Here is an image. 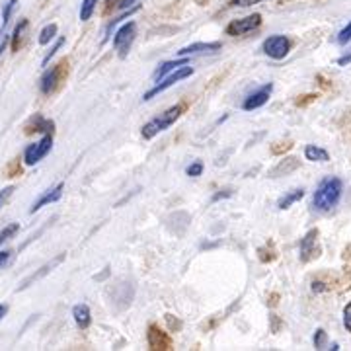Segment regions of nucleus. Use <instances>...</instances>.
I'll use <instances>...</instances> for the list:
<instances>
[{
	"label": "nucleus",
	"mask_w": 351,
	"mask_h": 351,
	"mask_svg": "<svg viewBox=\"0 0 351 351\" xmlns=\"http://www.w3.org/2000/svg\"><path fill=\"white\" fill-rule=\"evenodd\" d=\"M223 49V43L219 41H211V43H191L188 47H182L178 51L180 57H189V55H203V53H217V51Z\"/></svg>",
	"instance_id": "nucleus-13"
},
{
	"label": "nucleus",
	"mask_w": 351,
	"mask_h": 351,
	"mask_svg": "<svg viewBox=\"0 0 351 351\" xmlns=\"http://www.w3.org/2000/svg\"><path fill=\"white\" fill-rule=\"evenodd\" d=\"M271 92H274V84H271V82H269V84H263L260 90L252 92L250 96L242 101V110H244V112H254V110H258V108L265 106V104L269 101Z\"/></svg>",
	"instance_id": "nucleus-10"
},
{
	"label": "nucleus",
	"mask_w": 351,
	"mask_h": 351,
	"mask_svg": "<svg viewBox=\"0 0 351 351\" xmlns=\"http://www.w3.org/2000/svg\"><path fill=\"white\" fill-rule=\"evenodd\" d=\"M135 36H137V24L135 22H127L123 24L115 34H113V47L117 51V55L121 59H125L127 53L131 49L133 41H135Z\"/></svg>",
	"instance_id": "nucleus-5"
},
{
	"label": "nucleus",
	"mask_w": 351,
	"mask_h": 351,
	"mask_svg": "<svg viewBox=\"0 0 351 351\" xmlns=\"http://www.w3.org/2000/svg\"><path fill=\"white\" fill-rule=\"evenodd\" d=\"M232 195V189H221V193H215L213 201L219 199H225V197H230Z\"/></svg>",
	"instance_id": "nucleus-36"
},
{
	"label": "nucleus",
	"mask_w": 351,
	"mask_h": 351,
	"mask_svg": "<svg viewBox=\"0 0 351 351\" xmlns=\"http://www.w3.org/2000/svg\"><path fill=\"white\" fill-rule=\"evenodd\" d=\"M96 6H98V0H82V6H80V20L82 22H88L94 12H96Z\"/></svg>",
	"instance_id": "nucleus-23"
},
{
	"label": "nucleus",
	"mask_w": 351,
	"mask_h": 351,
	"mask_svg": "<svg viewBox=\"0 0 351 351\" xmlns=\"http://www.w3.org/2000/svg\"><path fill=\"white\" fill-rule=\"evenodd\" d=\"M341 193H343V182L339 178H336V176L324 178L314 191L313 207L320 213H328L338 205L339 199H341Z\"/></svg>",
	"instance_id": "nucleus-1"
},
{
	"label": "nucleus",
	"mask_w": 351,
	"mask_h": 351,
	"mask_svg": "<svg viewBox=\"0 0 351 351\" xmlns=\"http://www.w3.org/2000/svg\"><path fill=\"white\" fill-rule=\"evenodd\" d=\"M20 230V225L18 223H12V225H8V226H4L2 230H0V246L6 242V240H10Z\"/></svg>",
	"instance_id": "nucleus-25"
},
{
	"label": "nucleus",
	"mask_w": 351,
	"mask_h": 351,
	"mask_svg": "<svg viewBox=\"0 0 351 351\" xmlns=\"http://www.w3.org/2000/svg\"><path fill=\"white\" fill-rule=\"evenodd\" d=\"M262 51L269 59L281 61V59L287 57L289 51H291V41L285 36H271V38H267L263 41Z\"/></svg>",
	"instance_id": "nucleus-7"
},
{
	"label": "nucleus",
	"mask_w": 351,
	"mask_h": 351,
	"mask_svg": "<svg viewBox=\"0 0 351 351\" xmlns=\"http://www.w3.org/2000/svg\"><path fill=\"white\" fill-rule=\"evenodd\" d=\"M182 113H184V106H182V104L172 106L170 110H166V112L160 113V115L152 117L149 123H145L141 135H143L145 141H151V138L156 137L158 133H162V131H166V129H170V127L174 125L176 121L182 117Z\"/></svg>",
	"instance_id": "nucleus-2"
},
{
	"label": "nucleus",
	"mask_w": 351,
	"mask_h": 351,
	"mask_svg": "<svg viewBox=\"0 0 351 351\" xmlns=\"http://www.w3.org/2000/svg\"><path fill=\"white\" fill-rule=\"evenodd\" d=\"M191 75H193V69H191V66H188V64H184V66L176 69L174 73H170V75L164 76L162 80H158V82L154 84V88H152V90H149V92L143 96V100L145 101L152 100L154 96L162 94L164 90H168L170 86H174V84H178V82H182L184 78H188V76H191Z\"/></svg>",
	"instance_id": "nucleus-4"
},
{
	"label": "nucleus",
	"mask_w": 351,
	"mask_h": 351,
	"mask_svg": "<svg viewBox=\"0 0 351 351\" xmlns=\"http://www.w3.org/2000/svg\"><path fill=\"white\" fill-rule=\"evenodd\" d=\"M53 149V135L47 133V135H43V137L36 141V143H32V145H27L24 151V162L27 166H34V164L41 162L47 154Z\"/></svg>",
	"instance_id": "nucleus-6"
},
{
	"label": "nucleus",
	"mask_w": 351,
	"mask_h": 351,
	"mask_svg": "<svg viewBox=\"0 0 351 351\" xmlns=\"http://www.w3.org/2000/svg\"><path fill=\"white\" fill-rule=\"evenodd\" d=\"M138 10H141V6L138 4H135V6H131V8H127V10H123V14L121 16H117V18H113L112 22L108 24V27H106V39L112 36V29L115 27V25H119L123 20H127V18H131L133 14H137Z\"/></svg>",
	"instance_id": "nucleus-20"
},
{
	"label": "nucleus",
	"mask_w": 351,
	"mask_h": 351,
	"mask_svg": "<svg viewBox=\"0 0 351 351\" xmlns=\"http://www.w3.org/2000/svg\"><path fill=\"white\" fill-rule=\"evenodd\" d=\"M350 41H351V22L338 34V43H339V45H346V43H350Z\"/></svg>",
	"instance_id": "nucleus-30"
},
{
	"label": "nucleus",
	"mask_w": 351,
	"mask_h": 351,
	"mask_svg": "<svg viewBox=\"0 0 351 351\" xmlns=\"http://www.w3.org/2000/svg\"><path fill=\"white\" fill-rule=\"evenodd\" d=\"M301 166L299 162V158H295V156H289V158H283V160H279L276 168L269 172V178H279V176H287L291 172H295L297 168Z\"/></svg>",
	"instance_id": "nucleus-15"
},
{
	"label": "nucleus",
	"mask_w": 351,
	"mask_h": 351,
	"mask_svg": "<svg viewBox=\"0 0 351 351\" xmlns=\"http://www.w3.org/2000/svg\"><path fill=\"white\" fill-rule=\"evenodd\" d=\"M12 250H2L0 252V267H4L6 263L10 262V258H12Z\"/></svg>",
	"instance_id": "nucleus-34"
},
{
	"label": "nucleus",
	"mask_w": 351,
	"mask_h": 351,
	"mask_svg": "<svg viewBox=\"0 0 351 351\" xmlns=\"http://www.w3.org/2000/svg\"><path fill=\"white\" fill-rule=\"evenodd\" d=\"M16 4H18V0H8V2L4 4V8H2V25H6L8 22H10Z\"/></svg>",
	"instance_id": "nucleus-26"
},
{
	"label": "nucleus",
	"mask_w": 351,
	"mask_h": 351,
	"mask_svg": "<svg viewBox=\"0 0 351 351\" xmlns=\"http://www.w3.org/2000/svg\"><path fill=\"white\" fill-rule=\"evenodd\" d=\"M6 313H8V306H6V304H0V320L6 316Z\"/></svg>",
	"instance_id": "nucleus-39"
},
{
	"label": "nucleus",
	"mask_w": 351,
	"mask_h": 351,
	"mask_svg": "<svg viewBox=\"0 0 351 351\" xmlns=\"http://www.w3.org/2000/svg\"><path fill=\"white\" fill-rule=\"evenodd\" d=\"M57 24H47L43 29H41V34H39V43L41 45H47V43H51L53 39L57 38Z\"/></svg>",
	"instance_id": "nucleus-24"
},
{
	"label": "nucleus",
	"mask_w": 351,
	"mask_h": 351,
	"mask_svg": "<svg viewBox=\"0 0 351 351\" xmlns=\"http://www.w3.org/2000/svg\"><path fill=\"white\" fill-rule=\"evenodd\" d=\"M53 131H55V123H53L51 119H45V117L39 115V113H36V115L25 123V133H27V135H32V133H43V135L51 133V135H53Z\"/></svg>",
	"instance_id": "nucleus-12"
},
{
	"label": "nucleus",
	"mask_w": 351,
	"mask_h": 351,
	"mask_svg": "<svg viewBox=\"0 0 351 351\" xmlns=\"http://www.w3.org/2000/svg\"><path fill=\"white\" fill-rule=\"evenodd\" d=\"M113 2H115V0H108V4H113Z\"/></svg>",
	"instance_id": "nucleus-40"
},
{
	"label": "nucleus",
	"mask_w": 351,
	"mask_h": 351,
	"mask_svg": "<svg viewBox=\"0 0 351 351\" xmlns=\"http://www.w3.org/2000/svg\"><path fill=\"white\" fill-rule=\"evenodd\" d=\"M260 25H262V14H252V16H246L242 20H234L226 25V36H232V38L246 36L254 29H258Z\"/></svg>",
	"instance_id": "nucleus-8"
},
{
	"label": "nucleus",
	"mask_w": 351,
	"mask_h": 351,
	"mask_svg": "<svg viewBox=\"0 0 351 351\" xmlns=\"http://www.w3.org/2000/svg\"><path fill=\"white\" fill-rule=\"evenodd\" d=\"M318 228H313L304 234V239L301 240V246H299V258L301 262H311L314 258L320 256V248H318Z\"/></svg>",
	"instance_id": "nucleus-9"
},
{
	"label": "nucleus",
	"mask_w": 351,
	"mask_h": 351,
	"mask_svg": "<svg viewBox=\"0 0 351 351\" xmlns=\"http://www.w3.org/2000/svg\"><path fill=\"white\" fill-rule=\"evenodd\" d=\"M147 341H149V348L152 351H168L172 350V338L160 330V326L151 324L149 332H147Z\"/></svg>",
	"instance_id": "nucleus-11"
},
{
	"label": "nucleus",
	"mask_w": 351,
	"mask_h": 351,
	"mask_svg": "<svg viewBox=\"0 0 351 351\" xmlns=\"http://www.w3.org/2000/svg\"><path fill=\"white\" fill-rule=\"evenodd\" d=\"M313 291L314 293H324V291H328L326 283L324 281H313Z\"/></svg>",
	"instance_id": "nucleus-35"
},
{
	"label": "nucleus",
	"mask_w": 351,
	"mask_h": 351,
	"mask_svg": "<svg viewBox=\"0 0 351 351\" xmlns=\"http://www.w3.org/2000/svg\"><path fill=\"white\" fill-rule=\"evenodd\" d=\"M61 260H63V254H61V256H59V258H57V260H53V262L47 263V265H43V267H41V271H39V274H34V276H32V277H27V279H25L24 283H22V285H20V289H25V287H27V285H29V283H34V281H38L39 277H43V276H45V274H47V271H49V269H53V267H55V265H57V263H61Z\"/></svg>",
	"instance_id": "nucleus-22"
},
{
	"label": "nucleus",
	"mask_w": 351,
	"mask_h": 351,
	"mask_svg": "<svg viewBox=\"0 0 351 351\" xmlns=\"http://www.w3.org/2000/svg\"><path fill=\"white\" fill-rule=\"evenodd\" d=\"M73 318H75L76 326L80 330H86L90 324H92V313H90V306L88 304H76L73 308Z\"/></svg>",
	"instance_id": "nucleus-16"
},
{
	"label": "nucleus",
	"mask_w": 351,
	"mask_h": 351,
	"mask_svg": "<svg viewBox=\"0 0 351 351\" xmlns=\"http://www.w3.org/2000/svg\"><path fill=\"white\" fill-rule=\"evenodd\" d=\"M351 63V53H348V55H343V57H339L338 59V64L339 66H346V64Z\"/></svg>",
	"instance_id": "nucleus-38"
},
{
	"label": "nucleus",
	"mask_w": 351,
	"mask_h": 351,
	"mask_svg": "<svg viewBox=\"0 0 351 351\" xmlns=\"http://www.w3.org/2000/svg\"><path fill=\"white\" fill-rule=\"evenodd\" d=\"M343 326H346L348 332H351V301L343 308Z\"/></svg>",
	"instance_id": "nucleus-32"
},
{
	"label": "nucleus",
	"mask_w": 351,
	"mask_h": 351,
	"mask_svg": "<svg viewBox=\"0 0 351 351\" xmlns=\"http://www.w3.org/2000/svg\"><path fill=\"white\" fill-rule=\"evenodd\" d=\"M27 25H29V22H27V20H20V22H18V25L14 27L12 51H20V47H22V39H24V32L27 29Z\"/></svg>",
	"instance_id": "nucleus-21"
},
{
	"label": "nucleus",
	"mask_w": 351,
	"mask_h": 351,
	"mask_svg": "<svg viewBox=\"0 0 351 351\" xmlns=\"http://www.w3.org/2000/svg\"><path fill=\"white\" fill-rule=\"evenodd\" d=\"M14 193V186H8V188H4V189H0V207L6 203V201L10 199V195Z\"/></svg>",
	"instance_id": "nucleus-33"
},
{
	"label": "nucleus",
	"mask_w": 351,
	"mask_h": 351,
	"mask_svg": "<svg viewBox=\"0 0 351 351\" xmlns=\"http://www.w3.org/2000/svg\"><path fill=\"white\" fill-rule=\"evenodd\" d=\"M304 156H306V160H311V162H328V160H330V154H328L324 149L316 147V145H308V147L304 149Z\"/></svg>",
	"instance_id": "nucleus-19"
},
{
	"label": "nucleus",
	"mask_w": 351,
	"mask_h": 351,
	"mask_svg": "<svg viewBox=\"0 0 351 351\" xmlns=\"http://www.w3.org/2000/svg\"><path fill=\"white\" fill-rule=\"evenodd\" d=\"M260 2H265V0H230L228 6L230 8H248V6L260 4Z\"/></svg>",
	"instance_id": "nucleus-29"
},
{
	"label": "nucleus",
	"mask_w": 351,
	"mask_h": 351,
	"mask_svg": "<svg viewBox=\"0 0 351 351\" xmlns=\"http://www.w3.org/2000/svg\"><path fill=\"white\" fill-rule=\"evenodd\" d=\"M189 61L186 57H182V59H176V61H166L162 63L156 71H154V80L158 82V80H162L164 76L170 75V73H174L176 69H180V66H184V64H188Z\"/></svg>",
	"instance_id": "nucleus-17"
},
{
	"label": "nucleus",
	"mask_w": 351,
	"mask_h": 351,
	"mask_svg": "<svg viewBox=\"0 0 351 351\" xmlns=\"http://www.w3.org/2000/svg\"><path fill=\"white\" fill-rule=\"evenodd\" d=\"M326 341H328L326 332H324L322 328H318V330H316V334H314V348H316V350H326Z\"/></svg>",
	"instance_id": "nucleus-27"
},
{
	"label": "nucleus",
	"mask_w": 351,
	"mask_h": 351,
	"mask_svg": "<svg viewBox=\"0 0 351 351\" xmlns=\"http://www.w3.org/2000/svg\"><path fill=\"white\" fill-rule=\"evenodd\" d=\"M137 2H138V0H119V4H117V6H119L121 10H127V8L135 6Z\"/></svg>",
	"instance_id": "nucleus-37"
},
{
	"label": "nucleus",
	"mask_w": 351,
	"mask_h": 351,
	"mask_svg": "<svg viewBox=\"0 0 351 351\" xmlns=\"http://www.w3.org/2000/svg\"><path fill=\"white\" fill-rule=\"evenodd\" d=\"M186 174L191 176V178H197V176L203 174V162L189 164L188 168H186Z\"/></svg>",
	"instance_id": "nucleus-31"
},
{
	"label": "nucleus",
	"mask_w": 351,
	"mask_h": 351,
	"mask_svg": "<svg viewBox=\"0 0 351 351\" xmlns=\"http://www.w3.org/2000/svg\"><path fill=\"white\" fill-rule=\"evenodd\" d=\"M63 45H64V38L57 39V41H55V45L51 47V51H47V55L43 57V61H41V64H43V66H47V64H49V61H51V57H53V55H55L57 51L61 49Z\"/></svg>",
	"instance_id": "nucleus-28"
},
{
	"label": "nucleus",
	"mask_w": 351,
	"mask_h": 351,
	"mask_svg": "<svg viewBox=\"0 0 351 351\" xmlns=\"http://www.w3.org/2000/svg\"><path fill=\"white\" fill-rule=\"evenodd\" d=\"M63 189H64V184H57L55 188L47 189L41 197H39L34 205H32V209H29V213H36L39 211L41 207H45V205H51V203H57V201L63 197Z\"/></svg>",
	"instance_id": "nucleus-14"
},
{
	"label": "nucleus",
	"mask_w": 351,
	"mask_h": 351,
	"mask_svg": "<svg viewBox=\"0 0 351 351\" xmlns=\"http://www.w3.org/2000/svg\"><path fill=\"white\" fill-rule=\"evenodd\" d=\"M302 197H304V189L299 188V189H293V191H289V193H285L281 199L277 201V209H281V211H285V209H289L291 205H295L297 201H301Z\"/></svg>",
	"instance_id": "nucleus-18"
},
{
	"label": "nucleus",
	"mask_w": 351,
	"mask_h": 351,
	"mask_svg": "<svg viewBox=\"0 0 351 351\" xmlns=\"http://www.w3.org/2000/svg\"><path fill=\"white\" fill-rule=\"evenodd\" d=\"M69 75V61L63 59L61 63H57L55 66H51L49 71H45V75L41 76V82H39V90L43 96H49L53 94L59 84L63 82L64 78Z\"/></svg>",
	"instance_id": "nucleus-3"
}]
</instances>
